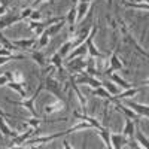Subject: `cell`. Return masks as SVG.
I'll use <instances>...</instances> for the list:
<instances>
[{
    "label": "cell",
    "instance_id": "cell-1",
    "mask_svg": "<svg viewBox=\"0 0 149 149\" xmlns=\"http://www.w3.org/2000/svg\"><path fill=\"white\" fill-rule=\"evenodd\" d=\"M116 22H118V26H119V30H121V36H122V42L124 43H127V45H130L131 48H134V51L137 52L139 55H142L143 58H148L149 60V52H146L145 49L137 43V40L133 37V34H131V31L128 30V27H127V24L124 22L121 18H118L116 19Z\"/></svg>",
    "mask_w": 149,
    "mask_h": 149
},
{
    "label": "cell",
    "instance_id": "cell-2",
    "mask_svg": "<svg viewBox=\"0 0 149 149\" xmlns=\"http://www.w3.org/2000/svg\"><path fill=\"white\" fill-rule=\"evenodd\" d=\"M43 90H45V84H40L39 88L34 91V94H33L30 98H22V100H10V98H6V102L10 103V104H15V106H22V107H26V109L30 112V113H31L33 118H40L39 115H37L36 109H34V103H36V98L39 97V94H40Z\"/></svg>",
    "mask_w": 149,
    "mask_h": 149
},
{
    "label": "cell",
    "instance_id": "cell-3",
    "mask_svg": "<svg viewBox=\"0 0 149 149\" xmlns=\"http://www.w3.org/2000/svg\"><path fill=\"white\" fill-rule=\"evenodd\" d=\"M63 19H66V15H64V17H57V18H49V19H46V21H30V29H31L37 36H40L46 29H49L51 26H54V24L63 21Z\"/></svg>",
    "mask_w": 149,
    "mask_h": 149
},
{
    "label": "cell",
    "instance_id": "cell-4",
    "mask_svg": "<svg viewBox=\"0 0 149 149\" xmlns=\"http://www.w3.org/2000/svg\"><path fill=\"white\" fill-rule=\"evenodd\" d=\"M45 90H48L51 94H54L57 97V100H63V86H61L60 81H57L54 76H48L46 81H45Z\"/></svg>",
    "mask_w": 149,
    "mask_h": 149
},
{
    "label": "cell",
    "instance_id": "cell-5",
    "mask_svg": "<svg viewBox=\"0 0 149 149\" xmlns=\"http://www.w3.org/2000/svg\"><path fill=\"white\" fill-rule=\"evenodd\" d=\"M95 33H97V27L93 26L90 36L86 37V40H85L86 46H88V54H90L91 58H104V54L98 51V49L95 48V45H94V36H95Z\"/></svg>",
    "mask_w": 149,
    "mask_h": 149
},
{
    "label": "cell",
    "instance_id": "cell-6",
    "mask_svg": "<svg viewBox=\"0 0 149 149\" xmlns=\"http://www.w3.org/2000/svg\"><path fill=\"white\" fill-rule=\"evenodd\" d=\"M37 133H40V128H29L27 131H24V133H19L15 139H12V142H10V146H21V145H24L29 139H31L34 134H37ZM9 146V148H10Z\"/></svg>",
    "mask_w": 149,
    "mask_h": 149
},
{
    "label": "cell",
    "instance_id": "cell-7",
    "mask_svg": "<svg viewBox=\"0 0 149 149\" xmlns=\"http://www.w3.org/2000/svg\"><path fill=\"white\" fill-rule=\"evenodd\" d=\"M74 82H76L78 85L79 84H85L91 86V88H100V86H103V82L100 79H97L95 76H90V74H85V73H81V76H74Z\"/></svg>",
    "mask_w": 149,
    "mask_h": 149
},
{
    "label": "cell",
    "instance_id": "cell-8",
    "mask_svg": "<svg viewBox=\"0 0 149 149\" xmlns=\"http://www.w3.org/2000/svg\"><path fill=\"white\" fill-rule=\"evenodd\" d=\"M118 70H124V63H122V60L118 57V54H116V49L113 52H112V55H110V61H109V67L106 69V72H104V74H109L110 73H113V72H118Z\"/></svg>",
    "mask_w": 149,
    "mask_h": 149
},
{
    "label": "cell",
    "instance_id": "cell-9",
    "mask_svg": "<svg viewBox=\"0 0 149 149\" xmlns=\"http://www.w3.org/2000/svg\"><path fill=\"white\" fill-rule=\"evenodd\" d=\"M91 0H79V3L76 6V22H81L85 15H86V12H90L91 10Z\"/></svg>",
    "mask_w": 149,
    "mask_h": 149
},
{
    "label": "cell",
    "instance_id": "cell-10",
    "mask_svg": "<svg viewBox=\"0 0 149 149\" xmlns=\"http://www.w3.org/2000/svg\"><path fill=\"white\" fill-rule=\"evenodd\" d=\"M140 91H142V88H130V90H124L122 93H119V94H116V95H112L110 103H113V102H121V100H127V98L134 97L136 94H139Z\"/></svg>",
    "mask_w": 149,
    "mask_h": 149
},
{
    "label": "cell",
    "instance_id": "cell-11",
    "mask_svg": "<svg viewBox=\"0 0 149 149\" xmlns=\"http://www.w3.org/2000/svg\"><path fill=\"white\" fill-rule=\"evenodd\" d=\"M69 85L72 86V90L74 91L76 97L79 98V103H81V107H82V110H84V112H86V102H85V97H84V94L81 93V90H79L78 84L74 82V76H73V74H70V76H69Z\"/></svg>",
    "mask_w": 149,
    "mask_h": 149
},
{
    "label": "cell",
    "instance_id": "cell-12",
    "mask_svg": "<svg viewBox=\"0 0 149 149\" xmlns=\"http://www.w3.org/2000/svg\"><path fill=\"white\" fill-rule=\"evenodd\" d=\"M73 116L76 118V119H81V121H85V122H88V124H91V125L94 127V130H102L103 127H106V125H103V124H100L95 118H93V116H86V115H82V113H79L78 110H73Z\"/></svg>",
    "mask_w": 149,
    "mask_h": 149
},
{
    "label": "cell",
    "instance_id": "cell-13",
    "mask_svg": "<svg viewBox=\"0 0 149 149\" xmlns=\"http://www.w3.org/2000/svg\"><path fill=\"white\" fill-rule=\"evenodd\" d=\"M115 103V107H116V110H119L121 113H124L125 115V118H130V119H133V121H139L140 119V116L136 113V112L133 110V109H130L127 104H121L119 102H113Z\"/></svg>",
    "mask_w": 149,
    "mask_h": 149
},
{
    "label": "cell",
    "instance_id": "cell-14",
    "mask_svg": "<svg viewBox=\"0 0 149 149\" xmlns=\"http://www.w3.org/2000/svg\"><path fill=\"white\" fill-rule=\"evenodd\" d=\"M110 140H112V146H113V149H122L124 146H127L128 142H130L122 133H119V134L110 133Z\"/></svg>",
    "mask_w": 149,
    "mask_h": 149
},
{
    "label": "cell",
    "instance_id": "cell-15",
    "mask_svg": "<svg viewBox=\"0 0 149 149\" xmlns=\"http://www.w3.org/2000/svg\"><path fill=\"white\" fill-rule=\"evenodd\" d=\"M127 106H128L130 109H133L139 116H146V118H149V106L136 103V102H133V100H128V102H127Z\"/></svg>",
    "mask_w": 149,
    "mask_h": 149
},
{
    "label": "cell",
    "instance_id": "cell-16",
    "mask_svg": "<svg viewBox=\"0 0 149 149\" xmlns=\"http://www.w3.org/2000/svg\"><path fill=\"white\" fill-rule=\"evenodd\" d=\"M122 134L125 136L128 140H134L136 139V125H134V121L130 118H125V125H124Z\"/></svg>",
    "mask_w": 149,
    "mask_h": 149
},
{
    "label": "cell",
    "instance_id": "cell-17",
    "mask_svg": "<svg viewBox=\"0 0 149 149\" xmlns=\"http://www.w3.org/2000/svg\"><path fill=\"white\" fill-rule=\"evenodd\" d=\"M14 42V45L19 49V51L22 52L24 49H31L33 46H36V43H37V39H17V40H12Z\"/></svg>",
    "mask_w": 149,
    "mask_h": 149
},
{
    "label": "cell",
    "instance_id": "cell-18",
    "mask_svg": "<svg viewBox=\"0 0 149 149\" xmlns=\"http://www.w3.org/2000/svg\"><path fill=\"white\" fill-rule=\"evenodd\" d=\"M0 134L8 136V137H10V139H15L19 133L12 130V128L8 125V124H6V119H5L3 116H0Z\"/></svg>",
    "mask_w": 149,
    "mask_h": 149
},
{
    "label": "cell",
    "instance_id": "cell-19",
    "mask_svg": "<svg viewBox=\"0 0 149 149\" xmlns=\"http://www.w3.org/2000/svg\"><path fill=\"white\" fill-rule=\"evenodd\" d=\"M109 78H110V81L113 82L115 85H118V86H121L122 90H130V88H133V85L130 84V82H127L125 79H122L119 74L116 73V72H113V73H110L109 74Z\"/></svg>",
    "mask_w": 149,
    "mask_h": 149
},
{
    "label": "cell",
    "instance_id": "cell-20",
    "mask_svg": "<svg viewBox=\"0 0 149 149\" xmlns=\"http://www.w3.org/2000/svg\"><path fill=\"white\" fill-rule=\"evenodd\" d=\"M66 21L69 24V33L73 34L74 33V27H76V8H70V10L66 15Z\"/></svg>",
    "mask_w": 149,
    "mask_h": 149
},
{
    "label": "cell",
    "instance_id": "cell-21",
    "mask_svg": "<svg viewBox=\"0 0 149 149\" xmlns=\"http://www.w3.org/2000/svg\"><path fill=\"white\" fill-rule=\"evenodd\" d=\"M72 51H73V39H69V40H66L63 45H61V46L57 49V52H58L61 57H63V60H66Z\"/></svg>",
    "mask_w": 149,
    "mask_h": 149
},
{
    "label": "cell",
    "instance_id": "cell-22",
    "mask_svg": "<svg viewBox=\"0 0 149 149\" xmlns=\"http://www.w3.org/2000/svg\"><path fill=\"white\" fill-rule=\"evenodd\" d=\"M63 57H61L57 51L51 55V58H49V64L51 66H54L55 69H57V72L58 73H63Z\"/></svg>",
    "mask_w": 149,
    "mask_h": 149
},
{
    "label": "cell",
    "instance_id": "cell-23",
    "mask_svg": "<svg viewBox=\"0 0 149 149\" xmlns=\"http://www.w3.org/2000/svg\"><path fill=\"white\" fill-rule=\"evenodd\" d=\"M0 45H2V48H6V49H9V51H12L14 54H21V51L14 45V42L12 40H9L6 36H3L2 33H0Z\"/></svg>",
    "mask_w": 149,
    "mask_h": 149
},
{
    "label": "cell",
    "instance_id": "cell-24",
    "mask_svg": "<svg viewBox=\"0 0 149 149\" xmlns=\"http://www.w3.org/2000/svg\"><path fill=\"white\" fill-rule=\"evenodd\" d=\"M136 140L139 142V145L143 149H149V139L143 134V131L139 128V125H137V128H136Z\"/></svg>",
    "mask_w": 149,
    "mask_h": 149
},
{
    "label": "cell",
    "instance_id": "cell-25",
    "mask_svg": "<svg viewBox=\"0 0 149 149\" xmlns=\"http://www.w3.org/2000/svg\"><path fill=\"white\" fill-rule=\"evenodd\" d=\"M27 55L24 54H12V55H8V57H0V67L8 64L9 61H19V60H26Z\"/></svg>",
    "mask_w": 149,
    "mask_h": 149
},
{
    "label": "cell",
    "instance_id": "cell-26",
    "mask_svg": "<svg viewBox=\"0 0 149 149\" xmlns=\"http://www.w3.org/2000/svg\"><path fill=\"white\" fill-rule=\"evenodd\" d=\"M29 51H30V55H31V58L34 60V63H36L37 66H40V67H45V66H46V61H45V57H43L42 52L33 51V49H29Z\"/></svg>",
    "mask_w": 149,
    "mask_h": 149
},
{
    "label": "cell",
    "instance_id": "cell-27",
    "mask_svg": "<svg viewBox=\"0 0 149 149\" xmlns=\"http://www.w3.org/2000/svg\"><path fill=\"white\" fill-rule=\"evenodd\" d=\"M93 95H95V97H98V98H104L106 102H110V98H112L110 93L104 88V86H100V88H94V90H93Z\"/></svg>",
    "mask_w": 149,
    "mask_h": 149
},
{
    "label": "cell",
    "instance_id": "cell-28",
    "mask_svg": "<svg viewBox=\"0 0 149 149\" xmlns=\"http://www.w3.org/2000/svg\"><path fill=\"white\" fill-rule=\"evenodd\" d=\"M61 109H63V100H57V102H54L51 104L45 106V113L48 115V113H52V112H58Z\"/></svg>",
    "mask_w": 149,
    "mask_h": 149
},
{
    "label": "cell",
    "instance_id": "cell-29",
    "mask_svg": "<svg viewBox=\"0 0 149 149\" xmlns=\"http://www.w3.org/2000/svg\"><path fill=\"white\" fill-rule=\"evenodd\" d=\"M6 86H9L10 90L17 91V93H18V94H19L22 98H26V95H27V94H26V91H24L22 85H21L19 82H14V81H12V82H8V85H6Z\"/></svg>",
    "mask_w": 149,
    "mask_h": 149
},
{
    "label": "cell",
    "instance_id": "cell-30",
    "mask_svg": "<svg viewBox=\"0 0 149 149\" xmlns=\"http://www.w3.org/2000/svg\"><path fill=\"white\" fill-rule=\"evenodd\" d=\"M125 8H134V9H143V10H149V5L148 3H134V2H124Z\"/></svg>",
    "mask_w": 149,
    "mask_h": 149
},
{
    "label": "cell",
    "instance_id": "cell-31",
    "mask_svg": "<svg viewBox=\"0 0 149 149\" xmlns=\"http://www.w3.org/2000/svg\"><path fill=\"white\" fill-rule=\"evenodd\" d=\"M40 121H42V118H31V119H27L26 125L27 127H31V128H39Z\"/></svg>",
    "mask_w": 149,
    "mask_h": 149
},
{
    "label": "cell",
    "instance_id": "cell-32",
    "mask_svg": "<svg viewBox=\"0 0 149 149\" xmlns=\"http://www.w3.org/2000/svg\"><path fill=\"white\" fill-rule=\"evenodd\" d=\"M103 86L110 93V95H116V94H119L116 90H115V85H112V84H107V82H103Z\"/></svg>",
    "mask_w": 149,
    "mask_h": 149
},
{
    "label": "cell",
    "instance_id": "cell-33",
    "mask_svg": "<svg viewBox=\"0 0 149 149\" xmlns=\"http://www.w3.org/2000/svg\"><path fill=\"white\" fill-rule=\"evenodd\" d=\"M40 18H42V14H40V12L33 9V14L30 15V21H40Z\"/></svg>",
    "mask_w": 149,
    "mask_h": 149
},
{
    "label": "cell",
    "instance_id": "cell-34",
    "mask_svg": "<svg viewBox=\"0 0 149 149\" xmlns=\"http://www.w3.org/2000/svg\"><path fill=\"white\" fill-rule=\"evenodd\" d=\"M22 81H24L22 73H21V72H15V73H14V82H19V84H22Z\"/></svg>",
    "mask_w": 149,
    "mask_h": 149
},
{
    "label": "cell",
    "instance_id": "cell-35",
    "mask_svg": "<svg viewBox=\"0 0 149 149\" xmlns=\"http://www.w3.org/2000/svg\"><path fill=\"white\" fill-rule=\"evenodd\" d=\"M128 146H131V149H143L136 139H134V140H130V142H128Z\"/></svg>",
    "mask_w": 149,
    "mask_h": 149
},
{
    "label": "cell",
    "instance_id": "cell-36",
    "mask_svg": "<svg viewBox=\"0 0 149 149\" xmlns=\"http://www.w3.org/2000/svg\"><path fill=\"white\" fill-rule=\"evenodd\" d=\"M14 52L12 51H9V49H6V48H0V57H8V55H12Z\"/></svg>",
    "mask_w": 149,
    "mask_h": 149
},
{
    "label": "cell",
    "instance_id": "cell-37",
    "mask_svg": "<svg viewBox=\"0 0 149 149\" xmlns=\"http://www.w3.org/2000/svg\"><path fill=\"white\" fill-rule=\"evenodd\" d=\"M8 82H9V79L5 76V74H2V76H0V86H6Z\"/></svg>",
    "mask_w": 149,
    "mask_h": 149
},
{
    "label": "cell",
    "instance_id": "cell-38",
    "mask_svg": "<svg viewBox=\"0 0 149 149\" xmlns=\"http://www.w3.org/2000/svg\"><path fill=\"white\" fill-rule=\"evenodd\" d=\"M63 149H73V148L70 146V143H69L67 140H64V142H63ZM82 149H85V143H84V146H82Z\"/></svg>",
    "mask_w": 149,
    "mask_h": 149
},
{
    "label": "cell",
    "instance_id": "cell-39",
    "mask_svg": "<svg viewBox=\"0 0 149 149\" xmlns=\"http://www.w3.org/2000/svg\"><path fill=\"white\" fill-rule=\"evenodd\" d=\"M43 2H55V0H34V2H33V8L34 6H37V5H40V3H43Z\"/></svg>",
    "mask_w": 149,
    "mask_h": 149
},
{
    "label": "cell",
    "instance_id": "cell-40",
    "mask_svg": "<svg viewBox=\"0 0 149 149\" xmlns=\"http://www.w3.org/2000/svg\"><path fill=\"white\" fill-rule=\"evenodd\" d=\"M8 149H37V146H30V148H24V146H10Z\"/></svg>",
    "mask_w": 149,
    "mask_h": 149
},
{
    "label": "cell",
    "instance_id": "cell-41",
    "mask_svg": "<svg viewBox=\"0 0 149 149\" xmlns=\"http://www.w3.org/2000/svg\"><path fill=\"white\" fill-rule=\"evenodd\" d=\"M10 2H12V0H0V6H5V8H8V6L10 5Z\"/></svg>",
    "mask_w": 149,
    "mask_h": 149
},
{
    "label": "cell",
    "instance_id": "cell-42",
    "mask_svg": "<svg viewBox=\"0 0 149 149\" xmlns=\"http://www.w3.org/2000/svg\"><path fill=\"white\" fill-rule=\"evenodd\" d=\"M8 12V8H5V6H0V18H2L5 14Z\"/></svg>",
    "mask_w": 149,
    "mask_h": 149
},
{
    "label": "cell",
    "instance_id": "cell-43",
    "mask_svg": "<svg viewBox=\"0 0 149 149\" xmlns=\"http://www.w3.org/2000/svg\"><path fill=\"white\" fill-rule=\"evenodd\" d=\"M0 116H3V118H9L10 115H9V113H6V112H3L2 109H0Z\"/></svg>",
    "mask_w": 149,
    "mask_h": 149
},
{
    "label": "cell",
    "instance_id": "cell-44",
    "mask_svg": "<svg viewBox=\"0 0 149 149\" xmlns=\"http://www.w3.org/2000/svg\"><path fill=\"white\" fill-rule=\"evenodd\" d=\"M142 85H149V79H146V81H143V82H142Z\"/></svg>",
    "mask_w": 149,
    "mask_h": 149
}]
</instances>
